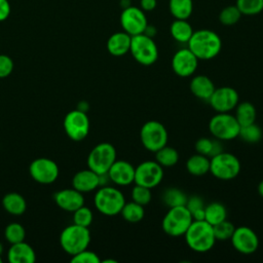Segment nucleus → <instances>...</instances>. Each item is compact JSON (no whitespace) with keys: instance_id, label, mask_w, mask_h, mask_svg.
<instances>
[{"instance_id":"f257e3e1","label":"nucleus","mask_w":263,"mask_h":263,"mask_svg":"<svg viewBox=\"0 0 263 263\" xmlns=\"http://www.w3.org/2000/svg\"><path fill=\"white\" fill-rule=\"evenodd\" d=\"M187 47L200 61H209L216 58L222 48L220 36L209 29L194 31L187 42Z\"/></svg>"},{"instance_id":"f03ea898","label":"nucleus","mask_w":263,"mask_h":263,"mask_svg":"<svg viewBox=\"0 0 263 263\" xmlns=\"http://www.w3.org/2000/svg\"><path fill=\"white\" fill-rule=\"evenodd\" d=\"M184 236L189 249L196 253H205L210 251L216 242L213 226L205 220H193Z\"/></svg>"},{"instance_id":"7ed1b4c3","label":"nucleus","mask_w":263,"mask_h":263,"mask_svg":"<svg viewBox=\"0 0 263 263\" xmlns=\"http://www.w3.org/2000/svg\"><path fill=\"white\" fill-rule=\"evenodd\" d=\"M93 203L101 214L111 217L120 214L125 203V198L119 189L111 186H103L96 192Z\"/></svg>"},{"instance_id":"20e7f679","label":"nucleus","mask_w":263,"mask_h":263,"mask_svg":"<svg viewBox=\"0 0 263 263\" xmlns=\"http://www.w3.org/2000/svg\"><path fill=\"white\" fill-rule=\"evenodd\" d=\"M193 219L191 213L185 205L168 208L165 213L161 227L164 233L170 236H182L187 231Z\"/></svg>"},{"instance_id":"39448f33","label":"nucleus","mask_w":263,"mask_h":263,"mask_svg":"<svg viewBox=\"0 0 263 263\" xmlns=\"http://www.w3.org/2000/svg\"><path fill=\"white\" fill-rule=\"evenodd\" d=\"M61 247L70 255H75L87 249L90 242V233L87 227L72 224L66 227L60 236Z\"/></svg>"},{"instance_id":"423d86ee","label":"nucleus","mask_w":263,"mask_h":263,"mask_svg":"<svg viewBox=\"0 0 263 263\" xmlns=\"http://www.w3.org/2000/svg\"><path fill=\"white\" fill-rule=\"evenodd\" d=\"M129 52L134 60L143 66H151L158 59V47L155 41L145 34L132 36Z\"/></svg>"},{"instance_id":"0eeeda50","label":"nucleus","mask_w":263,"mask_h":263,"mask_svg":"<svg viewBox=\"0 0 263 263\" xmlns=\"http://www.w3.org/2000/svg\"><path fill=\"white\" fill-rule=\"evenodd\" d=\"M239 172V159L232 153L222 151L210 158V173L219 180H232L237 177Z\"/></svg>"},{"instance_id":"6e6552de","label":"nucleus","mask_w":263,"mask_h":263,"mask_svg":"<svg viewBox=\"0 0 263 263\" xmlns=\"http://www.w3.org/2000/svg\"><path fill=\"white\" fill-rule=\"evenodd\" d=\"M167 130L165 126L157 120L145 122L140 130V140L145 149L150 152H156L167 145Z\"/></svg>"},{"instance_id":"1a4fd4ad","label":"nucleus","mask_w":263,"mask_h":263,"mask_svg":"<svg viewBox=\"0 0 263 263\" xmlns=\"http://www.w3.org/2000/svg\"><path fill=\"white\" fill-rule=\"evenodd\" d=\"M116 160V150L110 143L103 142L95 146L87 156L88 168L98 175L107 174Z\"/></svg>"},{"instance_id":"9d476101","label":"nucleus","mask_w":263,"mask_h":263,"mask_svg":"<svg viewBox=\"0 0 263 263\" xmlns=\"http://www.w3.org/2000/svg\"><path fill=\"white\" fill-rule=\"evenodd\" d=\"M211 134L220 141H230L238 137L240 125L234 115L228 113H217L209 122Z\"/></svg>"},{"instance_id":"9b49d317","label":"nucleus","mask_w":263,"mask_h":263,"mask_svg":"<svg viewBox=\"0 0 263 263\" xmlns=\"http://www.w3.org/2000/svg\"><path fill=\"white\" fill-rule=\"evenodd\" d=\"M163 179V167L156 160H146L135 167L134 183L147 188H154Z\"/></svg>"},{"instance_id":"f8f14e48","label":"nucleus","mask_w":263,"mask_h":263,"mask_svg":"<svg viewBox=\"0 0 263 263\" xmlns=\"http://www.w3.org/2000/svg\"><path fill=\"white\" fill-rule=\"evenodd\" d=\"M119 22L122 31L130 36L143 34L148 25L145 11H143L140 7L133 5H128L122 9L119 16Z\"/></svg>"},{"instance_id":"ddd939ff","label":"nucleus","mask_w":263,"mask_h":263,"mask_svg":"<svg viewBox=\"0 0 263 263\" xmlns=\"http://www.w3.org/2000/svg\"><path fill=\"white\" fill-rule=\"evenodd\" d=\"M64 128L70 139L81 141L88 135L89 119L84 111L72 110L64 119Z\"/></svg>"},{"instance_id":"4468645a","label":"nucleus","mask_w":263,"mask_h":263,"mask_svg":"<svg viewBox=\"0 0 263 263\" xmlns=\"http://www.w3.org/2000/svg\"><path fill=\"white\" fill-rule=\"evenodd\" d=\"M238 100V92L233 87L221 86L215 88L209 103L217 113H228L236 107Z\"/></svg>"},{"instance_id":"2eb2a0df","label":"nucleus","mask_w":263,"mask_h":263,"mask_svg":"<svg viewBox=\"0 0 263 263\" xmlns=\"http://www.w3.org/2000/svg\"><path fill=\"white\" fill-rule=\"evenodd\" d=\"M232 247L240 254L250 255L257 251L259 247V237L256 232L248 226L235 227L230 238Z\"/></svg>"},{"instance_id":"dca6fc26","label":"nucleus","mask_w":263,"mask_h":263,"mask_svg":"<svg viewBox=\"0 0 263 263\" xmlns=\"http://www.w3.org/2000/svg\"><path fill=\"white\" fill-rule=\"evenodd\" d=\"M29 173L36 182L41 184H50L57 180L59 176V167L53 160L41 157L31 162Z\"/></svg>"},{"instance_id":"f3484780","label":"nucleus","mask_w":263,"mask_h":263,"mask_svg":"<svg viewBox=\"0 0 263 263\" xmlns=\"http://www.w3.org/2000/svg\"><path fill=\"white\" fill-rule=\"evenodd\" d=\"M198 59L188 48L177 50L172 58V69L174 73L180 77L192 76L198 66Z\"/></svg>"},{"instance_id":"a211bd4d","label":"nucleus","mask_w":263,"mask_h":263,"mask_svg":"<svg viewBox=\"0 0 263 263\" xmlns=\"http://www.w3.org/2000/svg\"><path fill=\"white\" fill-rule=\"evenodd\" d=\"M110 181L118 186H127L134 183L135 166L126 160H115L108 171Z\"/></svg>"},{"instance_id":"6ab92c4d","label":"nucleus","mask_w":263,"mask_h":263,"mask_svg":"<svg viewBox=\"0 0 263 263\" xmlns=\"http://www.w3.org/2000/svg\"><path fill=\"white\" fill-rule=\"evenodd\" d=\"M57 204L68 212H74L84 204V197L82 192L73 189H63L54 194Z\"/></svg>"},{"instance_id":"aec40b11","label":"nucleus","mask_w":263,"mask_h":263,"mask_svg":"<svg viewBox=\"0 0 263 263\" xmlns=\"http://www.w3.org/2000/svg\"><path fill=\"white\" fill-rule=\"evenodd\" d=\"M73 188L84 193L97 189L100 186V175L90 168L77 172L72 179Z\"/></svg>"},{"instance_id":"412c9836","label":"nucleus","mask_w":263,"mask_h":263,"mask_svg":"<svg viewBox=\"0 0 263 263\" xmlns=\"http://www.w3.org/2000/svg\"><path fill=\"white\" fill-rule=\"evenodd\" d=\"M132 36L124 31L113 33L107 40V50L114 57H121L129 52Z\"/></svg>"},{"instance_id":"4be33fe9","label":"nucleus","mask_w":263,"mask_h":263,"mask_svg":"<svg viewBox=\"0 0 263 263\" xmlns=\"http://www.w3.org/2000/svg\"><path fill=\"white\" fill-rule=\"evenodd\" d=\"M10 263H34L36 255L33 248L25 241L12 243L7 254Z\"/></svg>"},{"instance_id":"5701e85b","label":"nucleus","mask_w":263,"mask_h":263,"mask_svg":"<svg viewBox=\"0 0 263 263\" xmlns=\"http://www.w3.org/2000/svg\"><path fill=\"white\" fill-rule=\"evenodd\" d=\"M189 88L194 97L200 100L209 101L210 97L212 96L216 87L212 79H210L208 76L196 75L191 79Z\"/></svg>"},{"instance_id":"b1692460","label":"nucleus","mask_w":263,"mask_h":263,"mask_svg":"<svg viewBox=\"0 0 263 263\" xmlns=\"http://www.w3.org/2000/svg\"><path fill=\"white\" fill-rule=\"evenodd\" d=\"M186 170L192 176L206 175L210 173V157L199 153L191 155L186 161Z\"/></svg>"},{"instance_id":"393cba45","label":"nucleus","mask_w":263,"mask_h":263,"mask_svg":"<svg viewBox=\"0 0 263 263\" xmlns=\"http://www.w3.org/2000/svg\"><path fill=\"white\" fill-rule=\"evenodd\" d=\"M170 32L172 37L180 43H187L193 34L192 26L187 22V20H178L171 24Z\"/></svg>"},{"instance_id":"a878e982","label":"nucleus","mask_w":263,"mask_h":263,"mask_svg":"<svg viewBox=\"0 0 263 263\" xmlns=\"http://www.w3.org/2000/svg\"><path fill=\"white\" fill-rule=\"evenodd\" d=\"M2 204L6 212L14 216H20L24 214L27 208L25 198L16 192H10L4 195L2 199Z\"/></svg>"},{"instance_id":"bb28decb","label":"nucleus","mask_w":263,"mask_h":263,"mask_svg":"<svg viewBox=\"0 0 263 263\" xmlns=\"http://www.w3.org/2000/svg\"><path fill=\"white\" fill-rule=\"evenodd\" d=\"M234 117L240 126L252 124L256 121V108L250 102H241L236 105Z\"/></svg>"},{"instance_id":"cd10ccee","label":"nucleus","mask_w":263,"mask_h":263,"mask_svg":"<svg viewBox=\"0 0 263 263\" xmlns=\"http://www.w3.org/2000/svg\"><path fill=\"white\" fill-rule=\"evenodd\" d=\"M227 210L221 202L214 201L208 205H204V220L212 226L226 220Z\"/></svg>"},{"instance_id":"c85d7f7f","label":"nucleus","mask_w":263,"mask_h":263,"mask_svg":"<svg viewBox=\"0 0 263 263\" xmlns=\"http://www.w3.org/2000/svg\"><path fill=\"white\" fill-rule=\"evenodd\" d=\"M171 14L178 20H188L193 11V0H168Z\"/></svg>"},{"instance_id":"c756f323","label":"nucleus","mask_w":263,"mask_h":263,"mask_svg":"<svg viewBox=\"0 0 263 263\" xmlns=\"http://www.w3.org/2000/svg\"><path fill=\"white\" fill-rule=\"evenodd\" d=\"M122 218L129 223H138L145 216L144 205H141L135 201L125 202L120 212Z\"/></svg>"},{"instance_id":"7c9ffc66","label":"nucleus","mask_w":263,"mask_h":263,"mask_svg":"<svg viewBox=\"0 0 263 263\" xmlns=\"http://www.w3.org/2000/svg\"><path fill=\"white\" fill-rule=\"evenodd\" d=\"M155 160L162 167H172L178 163L179 153L175 148L165 145L155 152Z\"/></svg>"},{"instance_id":"2f4dec72","label":"nucleus","mask_w":263,"mask_h":263,"mask_svg":"<svg viewBox=\"0 0 263 263\" xmlns=\"http://www.w3.org/2000/svg\"><path fill=\"white\" fill-rule=\"evenodd\" d=\"M187 198V195L182 190L174 187L165 189L161 196L163 203L168 208L185 205Z\"/></svg>"},{"instance_id":"473e14b6","label":"nucleus","mask_w":263,"mask_h":263,"mask_svg":"<svg viewBox=\"0 0 263 263\" xmlns=\"http://www.w3.org/2000/svg\"><path fill=\"white\" fill-rule=\"evenodd\" d=\"M241 12L236 7V5L225 6L219 13V22L223 26H233L238 23L241 17Z\"/></svg>"},{"instance_id":"72a5a7b5","label":"nucleus","mask_w":263,"mask_h":263,"mask_svg":"<svg viewBox=\"0 0 263 263\" xmlns=\"http://www.w3.org/2000/svg\"><path fill=\"white\" fill-rule=\"evenodd\" d=\"M235 5L242 15H256L263 11V0H236Z\"/></svg>"},{"instance_id":"f704fd0d","label":"nucleus","mask_w":263,"mask_h":263,"mask_svg":"<svg viewBox=\"0 0 263 263\" xmlns=\"http://www.w3.org/2000/svg\"><path fill=\"white\" fill-rule=\"evenodd\" d=\"M238 137L247 143H258L262 138V129L255 122L245 126H240Z\"/></svg>"},{"instance_id":"c9c22d12","label":"nucleus","mask_w":263,"mask_h":263,"mask_svg":"<svg viewBox=\"0 0 263 263\" xmlns=\"http://www.w3.org/2000/svg\"><path fill=\"white\" fill-rule=\"evenodd\" d=\"M4 235L7 241H9L11 245L16 243L20 241H24L26 236L25 228L18 224V223H11L6 226L4 230Z\"/></svg>"},{"instance_id":"e433bc0d","label":"nucleus","mask_w":263,"mask_h":263,"mask_svg":"<svg viewBox=\"0 0 263 263\" xmlns=\"http://www.w3.org/2000/svg\"><path fill=\"white\" fill-rule=\"evenodd\" d=\"M213 229H214V234H215L216 240L224 241V240H228V239L230 240V238L233 234V231L235 229V226L230 221L224 220V221L218 223L217 225L213 226Z\"/></svg>"},{"instance_id":"4c0bfd02","label":"nucleus","mask_w":263,"mask_h":263,"mask_svg":"<svg viewBox=\"0 0 263 263\" xmlns=\"http://www.w3.org/2000/svg\"><path fill=\"white\" fill-rule=\"evenodd\" d=\"M152 199V193H151V189L141 186V185H137L135 184V186L132 189V200L141 204V205H146L148 204Z\"/></svg>"},{"instance_id":"58836bf2","label":"nucleus","mask_w":263,"mask_h":263,"mask_svg":"<svg viewBox=\"0 0 263 263\" xmlns=\"http://www.w3.org/2000/svg\"><path fill=\"white\" fill-rule=\"evenodd\" d=\"M73 221L74 224L80 225V226H84V227H88L93 219V215L92 212L89 208L84 206V204L80 208H78L77 210H75L73 212Z\"/></svg>"},{"instance_id":"ea45409f","label":"nucleus","mask_w":263,"mask_h":263,"mask_svg":"<svg viewBox=\"0 0 263 263\" xmlns=\"http://www.w3.org/2000/svg\"><path fill=\"white\" fill-rule=\"evenodd\" d=\"M71 262L73 263H100L101 260L99 256L91 251H88L87 249L73 255Z\"/></svg>"},{"instance_id":"a19ab883","label":"nucleus","mask_w":263,"mask_h":263,"mask_svg":"<svg viewBox=\"0 0 263 263\" xmlns=\"http://www.w3.org/2000/svg\"><path fill=\"white\" fill-rule=\"evenodd\" d=\"M213 145H214V140L209 138H200L195 143V150L199 154L211 157Z\"/></svg>"},{"instance_id":"79ce46f5","label":"nucleus","mask_w":263,"mask_h":263,"mask_svg":"<svg viewBox=\"0 0 263 263\" xmlns=\"http://www.w3.org/2000/svg\"><path fill=\"white\" fill-rule=\"evenodd\" d=\"M13 70V62L6 54H0V78L7 77Z\"/></svg>"},{"instance_id":"37998d69","label":"nucleus","mask_w":263,"mask_h":263,"mask_svg":"<svg viewBox=\"0 0 263 263\" xmlns=\"http://www.w3.org/2000/svg\"><path fill=\"white\" fill-rule=\"evenodd\" d=\"M185 206L189 210L190 213H193L194 211H196L198 209L204 208V203H203V200L199 196L192 195V196L187 198Z\"/></svg>"},{"instance_id":"c03bdc74","label":"nucleus","mask_w":263,"mask_h":263,"mask_svg":"<svg viewBox=\"0 0 263 263\" xmlns=\"http://www.w3.org/2000/svg\"><path fill=\"white\" fill-rule=\"evenodd\" d=\"M10 14V4L8 0H0V22L5 21Z\"/></svg>"},{"instance_id":"a18cd8bd","label":"nucleus","mask_w":263,"mask_h":263,"mask_svg":"<svg viewBox=\"0 0 263 263\" xmlns=\"http://www.w3.org/2000/svg\"><path fill=\"white\" fill-rule=\"evenodd\" d=\"M157 5V0H140V8L145 11H152Z\"/></svg>"},{"instance_id":"49530a36","label":"nucleus","mask_w":263,"mask_h":263,"mask_svg":"<svg viewBox=\"0 0 263 263\" xmlns=\"http://www.w3.org/2000/svg\"><path fill=\"white\" fill-rule=\"evenodd\" d=\"M222 151H223V149H222V144H221L220 140H217V139L214 140V145H213V150H212L211 157H213V156H215V155L221 153ZM211 157H210V158H211Z\"/></svg>"},{"instance_id":"de8ad7c7","label":"nucleus","mask_w":263,"mask_h":263,"mask_svg":"<svg viewBox=\"0 0 263 263\" xmlns=\"http://www.w3.org/2000/svg\"><path fill=\"white\" fill-rule=\"evenodd\" d=\"M156 33H157L156 28H155L154 26H151V25H149V24H148L143 34H145V35H147V36H149V37L153 38V37L156 35Z\"/></svg>"},{"instance_id":"09e8293b","label":"nucleus","mask_w":263,"mask_h":263,"mask_svg":"<svg viewBox=\"0 0 263 263\" xmlns=\"http://www.w3.org/2000/svg\"><path fill=\"white\" fill-rule=\"evenodd\" d=\"M257 189H258V193L261 195V197H263V180L259 183Z\"/></svg>"},{"instance_id":"8fccbe9b","label":"nucleus","mask_w":263,"mask_h":263,"mask_svg":"<svg viewBox=\"0 0 263 263\" xmlns=\"http://www.w3.org/2000/svg\"><path fill=\"white\" fill-rule=\"evenodd\" d=\"M103 262H104V263H109V262H111V263H116V261H115V260H110V259H108V260H104Z\"/></svg>"},{"instance_id":"3c124183","label":"nucleus","mask_w":263,"mask_h":263,"mask_svg":"<svg viewBox=\"0 0 263 263\" xmlns=\"http://www.w3.org/2000/svg\"><path fill=\"white\" fill-rule=\"evenodd\" d=\"M2 251H3V247H2V243L0 242V256H1V254H2Z\"/></svg>"},{"instance_id":"603ef678","label":"nucleus","mask_w":263,"mask_h":263,"mask_svg":"<svg viewBox=\"0 0 263 263\" xmlns=\"http://www.w3.org/2000/svg\"><path fill=\"white\" fill-rule=\"evenodd\" d=\"M0 263H2V259H1V256H0Z\"/></svg>"}]
</instances>
